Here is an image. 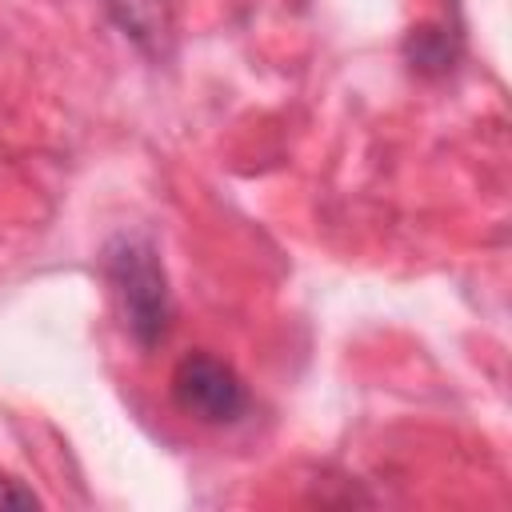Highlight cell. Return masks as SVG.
I'll list each match as a JSON object with an SVG mask.
<instances>
[{"label":"cell","instance_id":"obj_1","mask_svg":"<svg viewBox=\"0 0 512 512\" xmlns=\"http://www.w3.org/2000/svg\"><path fill=\"white\" fill-rule=\"evenodd\" d=\"M100 264L112 284L128 340L140 352H152L168 336V324H172V292H168L160 248L144 232H116L104 244Z\"/></svg>","mask_w":512,"mask_h":512},{"label":"cell","instance_id":"obj_2","mask_svg":"<svg viewBox=\"0 0 512 512\" xmlns=\"http://www.w3.org/2000/svg\"><path fill=\"white\" fill-rule=\"evenodd\" d=\"M172 400L200 424H236L248 412V388L236 368L212 352H188L172 372Z\"/></svg>","mask_w":512,"mask_h":512},{"label":"cell","instance_id":"obj_3","mask_svg":"<svg viewBox=\"0 0 512 512\" xmlns=\"http://www.w3.org/2000/svg\"><path fill=\"white\" fill-rule=\"evenodd\" d=\"M112 24L148 56H164L172 44V4L168 0H108Z\"/></svg>","mask_w":512,"mask_h":512},{"label":"cell","instance_id":"obj_4","mask_svg":"<svg viewBox=\"0 0 512 512\" xmlns=\"http://www.w3.org/2000/svg\"><path fill=\"white\" fill-rule=\"evenodd\" d=\"M404 52H408L412 68H420V72H444L452 64V56H456V44L440 28H412Z\"/></svg>","mask_w":512,"mask_h":512},{"label":"cell","instance_id":"obj_5","mask_svg":"<svg viewBox=\"0 0 512 512\" xmlns=\"http://www.w3.org/2000/svg\"><path fill=\"white\" fill-rule=\"evenodd\" d=\"M36 504H40V496L28 484H20L16 476L0 472V512H8V508H36Z\"/></svg>","mask_w":512,"mask_h":512}]
</instances>
